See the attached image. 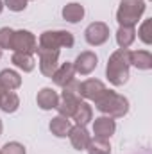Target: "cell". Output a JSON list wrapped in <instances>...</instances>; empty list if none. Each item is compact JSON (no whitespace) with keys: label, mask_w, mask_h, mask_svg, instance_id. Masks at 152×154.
Returning a JSON list of instances; mask_svg holds the SVG:
<instances>
[{"label":"cell","mask_w":152,"mask_h":154,"mask_svg":"<svg viewBox=\"0 0 152 154\" xmlns=\"http://www.w3.org/2000/svg\"><path fill=\"white\" fill-rule=\"evenodd\" d=\"M48 127H50V133H52L54 136H57V138H66V136H68V131H70V127H72V122H70V118H66V116L57 115L50 120Z\"/></svg>","instance_id":"16"},{"label":"cell","mask_w":152,"mask_h":154,"mask_svg":"<svg viewBox=\"0 0 152 154\" xmlns=\"http://www.w3.org/2000/svg\"><path fill=\"white\" fill-rule=\"evenodd\" d=\"M68 138H70V143L72 147L77 151H86L90 140H91V134L88 133V129L84 125H72L70 131H68Z\"/></svg>","instance_id":"12"},{"label":"cell","mask_w":152,"mask_h":154,"mask_svg":"<svg viewBox=\"0 0 152 154\" xmlns=\"http://www.w3.org/2000/svg\"><path fill=\"white\" fill-rule=\"evenodd\" d=\"M52 81H54V84L56 86H66L72 79H75V68H74V63H70V61H66V63H63V65H59L57 68H56V72H54V75L50 77Z\"/></svg>","instance_id":"14"},{"label":"cell","mask_w":152,"mask_h":154,"mask_svg":"<svg viewBox=\"0 0 152 154\" xmlns=\"http://www.w3.org/2000/svg\"><path fill=\"white\" fill-rule=\"evenodd\" d=\"M145 9V0H122L116 11V22L120 27H134L141 20Z\"/></svg>","instance_id":"3"},{"label":"cell","mask_w":152,"mask_h":154,"mask_svg":"<svg viewBox=\"0 0 152 154\" xmlns=\"http://www.w3.org/2000/svg\"><path fill=\"white\" fill-rule=\"evenodd\" d=\"M72 118L75 120L77 125H88L91 120H93V108L88 104V102H84V100H81L79 102V106H77L75 113L72 115Z\"/></svg>","instance_id":"19"},{"label":"cell","mask_w":152,"mask_h":154,"mask_svg":"<svg viewBox=\"0 0 152 154\" xmlns=\"http://www.w3.org/2000/svg\"><path fill=\"white\" fill-rule=\"evenodd\" d=\"M2 11H4V2L0 0V13H2Z\"/></svg>","instance_id":"28"},{"label":"cell","mask_w":152,"mask_h":154,"mask_svg":"<svg viewBox=\"0 0 152 154\" xmlns=\"http://www.w3.org/2000/svg\"><path fill=\"white\" fill-rule=\"evenodd\" d=\"M75 39L74 34L68 31H45L39 36V48H48V50H59L61 47H74Z\"/></svg>","instance_id":"5"},{"label":"cell","mask_w":152,"mask_h":154,"mask_svg":"<svg viewBox=\"0 0 152 154\" xmlns=\"http://www.w3.org/2000/svg\"><path fill=\"white\" fill-rule=\"evenodd\" d=\"M2 131H4V124H2V120H0V134H2Z\"/></svg>","instance_id":"29"},{"label":"cell","mask_w":152,"mask_h":154,"mask_svg":"<svg viewBox=\"0 0 152 154\" xmlns=\"http://www.w3.org/2000/svg\"><path fill=\"white\" fill-rule=\"evenodd\" d=\"M136 39V31L134 27H118L116 31V43L120 48H129Z\"/></svg>","instance_id":"21"},{"label":"cell","mask_w":152,"mask_h":154,"mask_svg":"<svg viewBox=\"0 0 152 154\" xmlns=\"http://www.w3.org/2000/svg\"><path fill=\"white\" fill-rule=\"evenodd\" d=\"M86 151H88V154H111V145H109V140L91 138Z\"/></svg>","instance_id":"23"},{"label":"cell","mask_w":152,"mask_h":154,"mask_svg":"<svg viewBox=\"0 0 152 154\" xmlns=\"http://www.w3.org/2000/svg\"><path fill=\"white\" fill-rule=\"evenodd\" d=\"M138 36H140V39H141L145 45H150L152 43V18L143 20V23H141L140 29H138Z\"/></svg>","instance_id":"24"},{"label":"cell","mask_w":152,"mask_h":154,"mask_svg":"<svg viewBox=\"0 0 152 154\" xmlns=\"http://www.w3.org/2000/svg\"><path fill=\"white\" fill-rule=\"evenodd\" d=\"M129 50L127 48H118L108 59L106 66V77L113 86H123L129 81Z\"/></svg>","instance_id":"1"},{"label":"cell","mask_w":152,"mask_h":154,"mask_svg":"<svg viewBox=\"0 0 152 154\" xmlns=\"http://www.w3.org/2000/svg\"><path fill=\"white\" fill-rule=\"evenodd\" d=\"M129 65L136 66L138 70H150L152 54L149 50H131L129 52Z\"/></svg>","instance_id":"15"},{"label":"cell","mask_w":152,"mask_h":154,"mask_svg":"<svg viewBox=\"0 0 152 154\" xmlns=\"http://www.w3.org/2000/svg\"><path fill=\"white\" fill-rule=\"evenodd\" d=\"M97 65H99V57H97V54L91 52V50L81 52L75 57V61H74L75 74H79V75H90V74L97 68Z\"/></svg>","instance_id":"9"},{"label":"cell","mask_w":152,"mask_h":154,"mask_svg":"<svg viewBox=\"0 0 152 154\" xmlns=\"http://www.w3.org/2000/svg\"><path fill=\"white\" fill-rule=\"evenodd\" d=\"M4 7H7L13 13H20V11H25L27 0H4Z\"/></svg>","instance_id":"27"},{"label":"cell","mask_w":152,"mask_h":154,"mask_svg":"<svg viewBox=\"0 0 152 154\" xmlns=\"http://www.w3.org/2000/svg\"><path fill=\"white\" fill-rule=\"evenodd\" d=\"M106 90H108L106 84H104L102 81H99V79H86V81H82V82L79 84V93H81V97L86 99V100H93V102H95Z\"/></svg>","instance_id":"10"},{"label":"cell","mask_w":152,"mask_h":154,"mask_svg":"<svg viewBox=\"0 0 152 154\" xmlns=\"http://www.w3.org/2000/svg\"><path fill=\"white\" fill-rule=\"evenodd\" d=\"M84 38L88 41V45L91 47H100L109 39V25L104 22H93L86 27L84 31Z\"/></svg>","instance_id":"7"},{"label":"cell","mask_w":152,"mask_h":154,"mask_svg":"<svg viewBox=\"0 0 152 154\" xmlns=\"http://www.w3.org/2000/svg\"><path fill=\"white\" fill-rule=\"evenodd\" d=\"M0 86L5 90V91H14L22 86V77L18 72L14 70H2L0 72Z\"/></svg>","instance_id":"17"},{"label":"cell","mask_w":152,"mask_h":154,"mask_svg":"<svg viewBox=\"0 0 152 154\" xmlns=\"http://www.w3.org/2000/svg\"><path fill=\"white\" fill-rule=\"evenodd\" d=\"M4 91H5V90H4V88L0 86V99H2V95H4Z\"/></svg>","instance_id":"30"},{"label":"cell","mask_w":152,"mask_h":154,"mask_svg":"<svg viewBox=\"0 0 152 154\" xmlns=\"http://www.w3.org/2000/svg\"><path fill=\"white\" fill-rule=\"evenodd\" d=\"M36 104H38L43 111L56 109L57 104H59V95L52 88H41L38 91V95H36Z\"/></svg>","instance_id":"13"},{"label":"cell","mask_w":152,"mask_h":154,"mask_svg":"<svg viewBox=\"0 0 152 154\" xmlns=\"http://www.w3.org/2000/svg\"><path fill=\"white\" fill-rule=\"evenodd\" d=\"M95 108L106 116L122 118V116H125L129 113V100H127V97L116 93L113 90H106L95 100Z\"/></svg>","instance_id":"2"},{"label":"cell","mask_w":152,"mask_h":154,"mask_svg":"<svg viewBox=\"0 0 152 154\" xmlns=\"http://www.w3.org/2000/svg\"><path fill=\"white\" fill-rule=\"evenodd\" d=\"M11 63H13L16 68H20L22 72H25V74H27V72H32L34 66H36L32 54H23V52H13Z\"/></svg>","instance_id":"18"},{"label":"cell","mask_w":152,"mask_h":154,"mask_svg":"<svg viewBox=\"0 0 152 154\" xmlns=\"http://www.w3.org/2000/svg\"><path fill=\"white\" fill-rule=\"evenodd\" d=\"M20 108V97L14 91H4L0 99V109L4 113H14Z\"/></svg>","instance_id":"22"},{"label":"cell","mask_w":152,"mask_h":154,"mask_svg":"<svg viewBox=\"0 0 152 154\" xmlns=\"http://www.w3.org/2000/svg\"><path fill=\"white\" fill-rule=\"evenodd\" d=\"M0 59H2V50H0Z\"/></svg>","instance_id":"31"},{"label":"cell","mask_w":152,"mask_h":154,"mask_svg":"<svg viewBox=\"0 0 152 154\" xmlns=\"http://www.w3.org/2000/svg\"><path fill=\"white\" fill-rule=\"evenodd\" d=\"M79 84L75 79H72L66 86H63V93L59 97V104H57V111L59 115L66 116V118H72V115L75 113L77 106L81 102V93H79Z\"/></svg>","instance_id":"4"},{"label":"cell","mask_w":152,"mask_h":154,"mask_svg":"<svg viewBox=\"0 0 152 154\" xmlns=\"http://www.w3.org/2000/svg\"><path fill=\"white\" fill-rule=\"evenodd\" d=\"M0 154H27V151L20 142H9L2 147Z\"/></svg>","instance_id":"26"},{"label":"cell","mask_w":152,"mask_h":154,"mask_svg":"<svg viewBox=\"0 0 152 154\" xmlns=\"http://www.w3.org/2000/svg\"><path fill=\"white\" fill-rule=\"evenodd\" d=\"M13 34H14V31H13L11 27H2V29H0V50L11 48Z\"/></svg>","instance_id":"25"},{"label":"cell","mask_w":152,"mask_h":154,"mask_svg":"<svg viewBox=\"0 0 152 154\" xmlns=\"http://www.w3.org/2000/svg\"><path fill=\"white\" fill-rule=\"evenodd\" d=\"M61 14H63V18H65L66 22L77 23V22H81V20L84 18V7H82L81 4H77V2H70V4H66V5L63 7Z\"/></svg>","instance_id":"20"},{"label":"cell","mask_w":152,"mask_h":154,"mask_svg":"<svg viewBox=\"0 0 152 154\" xmlns=\"http://www.w3.org/2000/svg\"><path fill=\"white\" fill-rule=\"evenodd\" d=\"M114 131H116L114 118H111V116H106V115L95 118V122H93V134H95V138H100V140H109V138L114 134Z\"/></svg>","instance_id":"11"},{"label":"cell","mask_w":152,"mask_h":154,"mask_svg":"<svg viewBox=\"0 0 152 154\" xmlns=\"http://www.w3.org/2000/svg\"><path fill=\"white\" fill-rule=\"evenodd\" d=\"M27 2H29V0H27Z\"/></svg>","instance_id":"32"},{"label":"cell","mask_w":152,"mask_h":154,"mask_svg":"<svg viewBox=\"0 0 152 154\" xmlns=\"http://www.w3.org/2000/svg\"><path fill=\"white\" fill-rule=\"evenodd\" d=\"M38 48V39L31 31L20 29L14 31L13 34V43H11V50L13 52H23V54H34Z\"/></svg>","instance_id":"6"},{"label":"cell","mask_w":152,"mask_h":154,"mask_svg":"<svg viewBox=\"0 0 152 154\" xmlns=\"http://www.w3.org/2000/svg\"><path fill=\"white\" fill-rule=\"evenodd\" d=\"M39 57V72L45 77H52L56 68L59 66V50H48V48H36Z\"/></svg>","instance_id":"8"}]
</instances>
